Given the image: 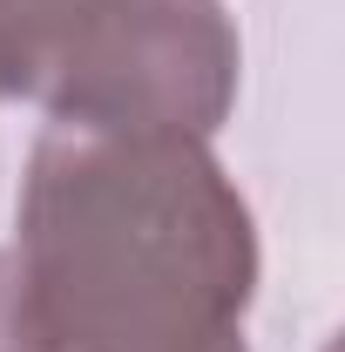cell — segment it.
<instances>
[{"label":"cell","instance_id":"4","mask_svg":"<svg viewBox=\"0 0 345 352\" xmlns=\"http://www.w3.org/2000/svg\"><path fill=\"white\" fill-rule=\"evenodd\" d=\"M223 352H251V346H244V339H230V346H223Z\"/></svg>","mask_w":345,"mask_h":352},{"label":"cell","instance_id":"1","mask_svg":"<svg viewBox=\"0 0 345 352\" xmlns=\"http://www.w3.org/2000/svg\"><path fill=\"white\" fill-rule=\"evenodd\" d=\"M14 258L47 352H223L258 292V223L197 135L47 122Z\"/></svg>","mask_w":345,"mask_h":352},{"label":"cell","instance_id":"3","mask_svg":"<svg viewBox=\"0 0 345 352\" xmlns=\"http://www.w3.org/2000/svg\"><path fill=\"white\" fill-rule=\"evenodd\" d=\"M0 352H47L41 311H34V292H27L14 251H0Z\"/></svg>","mask_w":345,"mask_h":352},{"label":"cell","instance_id":"2","mask_svg":"<svg viewBox=\"0 0 345 352\" xmlns=\"http://www.w3.org/2000/svg\"><path fill=\"white\" fill-rule=\"evenodd\" d=\"M237 75L244 47L216 0H68L21 102L61 129L210 142L237 109Z\"/></svg>","mask_w":345,"mask_h":352}]
</instances>
